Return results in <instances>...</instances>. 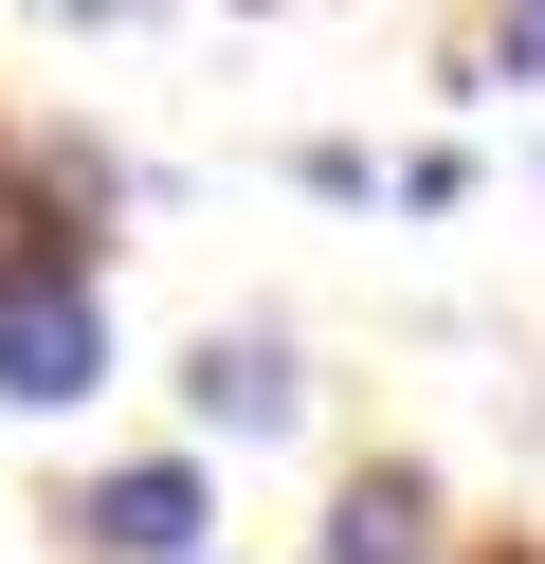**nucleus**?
I'll return each instance as SVG.
<instances>
[{
	"mask_svg": "<svg viewBox=\"0 0 545 564\" xmlns=\"http://www.w3.org/2000/svg\"><path fill=\"white\" fill-rule=\"evenodd\" d=\"M200 564H218V546H200Z\"/></svg>",
	"mask_w": 545,
	"mask_h": 564,
	"instance_id": "8",
	"label": "nucleus"
},
{
	"mask_svg": "<svg viewBox=\"0 0 545 564\" xmlns=\"http://www.w3.org/2000/svg\"><path fill=\"white\" fill-rule=\"evenodd\" d=\"M309 564H472V546H455V491H436L418 455H363V474L327 491Z\"/></svg>",
	"mask_w": 545,
	"mask_h": 564,
	"instance_id": "4",
	"label": "nucleus"
},
{
	"mask_svg": "<svg viewBox=\"0 0 545 564\" xmlns=\"http://www.w3.org/2000/svg\"><path fill=\"white\" fill-rule=\"evenodd\" d=\"M73 546L91 564H200V528H218V491H200V455H109L91 491H73Z\"/></svg>",
	"mask_w": 545,
	"mask_h": 564,
	"instance_id": "2",
	"label": "nucleus"
},
{
	"mask_svg": "<svg viewBox=\"0 0 545 564\" xmlns=\"http://www.w3.org/2000/svg\"><path fill=\"white\" fill-rule=\"evenodd\" d=\"M36 19H91V37H128V19H145V0H36Z\"/></svg>",
	"mask_w": 545,
	"mask_h": 564,
	"instance_id": "6",
	"label": "nucleus"
},
{
	"mask_svg": "<svg viewBox=\"0 0 545 564\" xmlns=\"http://www.w3.org/2000/svg\"><path fill=\"white\" fill-rule=\"evenodd\" d=\"M91 382H109V292H91V256H73V237H19V256H0V401L73 419Z\"/></svg>",
	"mask_w": 545,
	"mask_h": 564,
	"instance_id": "1",
	"label": "nucleus"
},
{
	"mask_svg": "<svg viewBox=\"0 0 545 564\" xmlns=\"http://www.w3.org/2000/svg\"><path fill=\"white\" fill-rule=\"evenodd\" d=\"M472 74H509V91H545V0H491V19H472Z\"/></svg>",
	"mask_w": 545,
	"mask_h": 564,
	"instance_id": "5",
	"label": "nucleus"
},
{
	"mask_svg": "<svg viewBox=\"0 0 545 564\" xmlns=\"http://www.w3.org/2000/svg\"><path fill=\"white\" fill-rule=\"evenodd\" d=\"M237 19H291V0H237Z\"/></svg>",
	"mask_w": 545,
	"mask_h": 564,
	"instance_id": "7",
	"label": "nucleus"
},
{
	"mask_svg": "<svg viewBox=\"0 0 545 564\" xmlns=\"http://www.w3.org/2000/svg\"><path fill=\"white\" fill-rule=\"evenodd\" d=\"M182 419H200V437H291V419H309V346L273 328V310H254V328H200L182 346Z\"/></svg>",
	"mask_w": 545,
	"mask_h": 564,
	"instance_id": "3",
	"label": "nucleus"
}]
</instances>
